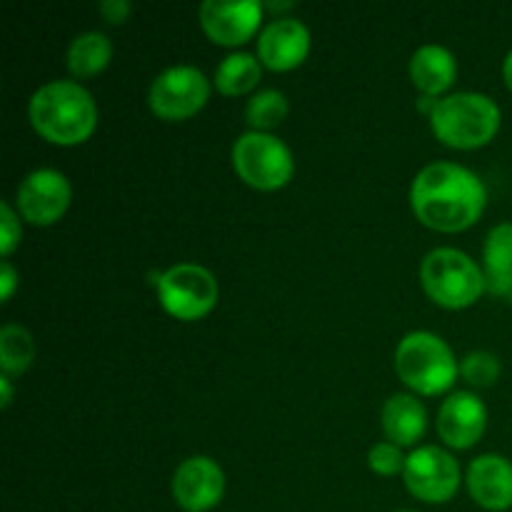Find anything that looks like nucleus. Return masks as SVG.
<instances>
[{"label":"nucleus","mask_w":512,"mask_h":512,"mask_svg":"<svg viewBox=\"0 0 512 512\" xmlns=\"http://www.w3.org/2000/svg\"><path fill=\"white\" fill-rule=\"evenodd\" d=\"M20 238H23V228H20V213L3 200L0 203V253L8 260L13 255V250L20 245Z\"/></svg>","instance_id":"nucleus-25"},{"label":"nucleus","mask_w":512,"mask_h":512,"mask_svg":"<svg viewBox=\"0 0 512 512\" xmlns=\"http://www.w3.org/2000/svg\"><path fill=\"white\" fill-rule=\"evenodd\" d=\"M208 100L210 80L193 65H173L163 70L148 90V105L153 115L168 123L193 118L208 105Z\"/></svg>","instance_id":"nucleus-8"},{"label":"nucleus","mask_w":512,"mask_h":512,"mask_svg":"<svg viewBox=\"0 0 512 512\" xmlns=\"http://www.w3.org/2000/svg\"><path fill=\"white\" fill-rule=\"evenodd\" d=\"M73 188L60 170L38 168L25 175L15 193V210L35 228L55 225L70 208Z\"/></svg>","instance_id":"nucleus-10"},{"label":"nucleus","mask_w":512,"mask_h":512,"mask_svg":"<svg viewBox=\"0 0 512 512\" xmlns=\"http://www.w3.org/2000/svg\"><path fill=\"white\" fill-rule=\"evenodd\" d=\"M173 500L185 512H208L223 500L225 473L208 455L183 460L173 473Z\"/></svg>","instance_id":"nucleus-12"},{"label":"nucleus","mask_w":512,"mask_h":512,"mask_svg":"<svg viewBox=\"0 0 512 512\" xmlns=\"http://www.w3.org/2000/svg\"><path fill=\"white\" fill-rule=\"evenodd\" d=\"M483 273L490 293L512 300V223H498L485 235Z\"/></svg>","instance_id":"nucleus-18"},{"label":"nucleus","mask_w":512,"mask_h":512,"mask_svg":"<svg viewBox=\"0 0 512 512\" xmlns=\"http://www.w3.org/2000/svg\"><path fill=\"white\" fill-rule=\"evenodd\" d=\"M130 13H133V5L128 0H105V3H100V15L113 25L125 23Z\"/></svg>","instance_id":"nucleus-26"},{"label":"nucleus","mask_w":512,"mask_h":512,"mask_svg":"<svg viewBox=\"0 0 512 512\" xmlns=\"http://www.w3.org/2000/svg\"><path fill=\"white\" fill-rule=\"evenodd\" d=\"M28 118L40 138L73 148L90 140L98 128V105L75 80H50L30 95Z\"/></svg>","instance_id":"nucleus-2"},{"label":"nucleus","mask_w":512,"mask_h":512,"mask_svg":"<svg viewBox=\"0 0 512 512\" xmlns=\"http://www.w3.org/2000/svg\"><path fill=\"white\" fill-rule=\"evenodd\" d=\"M500 373H503L500 358L488 350H473L460 360V375L473 388H493L500 380Z\"/></svg>","instance_id":"nucleus-23"},{"label":"nucleus","mask_w":512,"mask_h":512,"mask_svg":"<svg viewBox=\"0 0 512 512\" xmlns=\"http://www.w3.org/2000/svg\"><path fill=\"white\" fill-rule=\"evenodd\" d=\"M0 390H3V410H8L13 403V385H10L8 375H0Z\"/></svg>","instance_id":"nucleus-28"},{"label":"nucleus","mask_w":512,"mask_h":512,"mask_svg":"<svg viewBox=\"0 0 512 512\" xmlns=\"http://www.w3.org/2000/svg\"><path fill=\"white\" fill-rule=\"evenodd\" d=\"M398 512H415V510H398Z\"/></svg>","instance_id":"nucleus-30"},{"label":"nucleus","mask_w":512,"mask_h":512,"mask_svg":"<svg viewBox=\"0 0 512 512\" xmlns=\"http://www.w3.org/2000/svg\"><path fill=\"white\" fill-rule=\"evenodd\" d=\"M310 53V30L298 18H275L260 30L258 60L273 73L300 68Z\"/></svg>","instance_id":"nucleus-13"},{"label":"nucleus","mask_w":512,"mask_h":512,"mask_svg":"<svg viewBox=\"0 0 512 512\" xmlns=\"http://www.w3.org/2000/svg\"><path fill=\"white\" fill-rule=\"evenodd\" d=\"M233 170L245 185L263 193L285 188L293 180L295 160L288 145L270 133H248L240 135L230 150Z\"/></svg>","instance_id":"nucleus-6"},{"label":"nucleus","mask_w":512,"mask_h":512,"mask_svg":"<svg viewBox=\"0 0 512 512\" xmlns=\"http://www.w3.org/2000/svg\"><path fill=\"white\" fill-rule=\"evenodd\" d=\"M420 285L435 305L445 310H465L488 290L480 265L458 248H435L420 263Z\"/></svg>","instance_id":"nucleus-5"},{"label":"nucleus","mask_w":512,"mask_h":512,"mask_svg":"<svg viewBox=\"0 0 512 512\" xmlns=\"http://www.w3.org/2000/svg\"><path fill=\"white\" fill-rule=\"evenodd\" d=\"M35 360L33 335L23 325L8 323L0 330V370L3 375H23Z\"/></svg>","instance_id":"nucleus-21"},{"label":"nucleus","mask_w":512,"mask_h":512,"mask_svg":"<svg viewBox=\"0 0 512 512\" xmlns=\"http://www.w3.org/2000/svg\"><path fill=\"white\" fill-rule=\"evenodd\" d=\"M503 113L485 93H453L440 98L430 113V128L443 145L455 150H478L493 143Z\"/></svg>","instance_id":"nucleus-3"},{"label":"nucleus","mask_w":512,"mask_h":512,"mask_svg":"<svg viewBox=\"0 0 512 512\" xmlns=\"http://www.w3.org/2000/svg\"><path fill=\"white\" fill-rule=\"evenodd\" d=\"M395 373L413 393L433 398L453 388L460 375V363L440 335L415 330L395 348Z\"/></svg>","instance_id":"nucleus-4"},{"label":"nucleus","mask_w":512,"mask_h":512,"mask_svg":"<svg viewBox=\"0 0 512 512\" xmlns=\"http://www.w3.org/2000/svg\"><path fill=\"white\" fill-rule=\"evenodd\" d=\"M468 493L475 503L488 512H505L512 508V463L505 455L485 453L470 463Z\"/></svg>","instance_id":"nucleus-15"},{"label":"nucleus","mask_w":512,"mask_h":512,"mask_svg":"<svg viewBox=\"0 0 512 512\" xmlns=\"http://www.w3.org/2000/svg\"><path fill=\"white\" fill-rule=\"evenodd\" d=\"M405 463H408V458L403 455V448L390 443V440H380V443H375L368 453L370 470H373L375 475H380V478H393V475L403 473Z\"/></svg>","instance_id":"nucleus-24"},{"label":"nucleus","mask_w":512,"mask_h":512,"mask_svg":"<svg viewBox=\"0 0 512 512\" xmlns=\"http://www.w3.org/2000/svg\"><path fill=\"white\" fill-rule=\"evenodd\" d=\"M113 60V43L105 33L88 30L78 35L68 48V70L73 78L85 80L100 75Z\"/></svg>","instance_id":"nucleus-19"},{"label":"nucleus","mask_w":512,"mask_h":512,"mask_svg":"<svg viewBox=\"0 0 512 512\" xmlns=\"http://www.w3.org/2000/svg\"><path fill=\"white\" fill-rule=\"evenodd\" d=\"M263 78V63L250 53H230L215 70L213 85L220 95L240 98L258 88Z\"/></svg>","instance_id":"nucleus-20"},{"label":"nucleus","mask_w":512,"mask_h":512,"mask_svg":"<svg viewBox=\"0 0 512 512\" xmlns=\"http://www.w3.org/2000/svg\"><path fill=\"white\" fill-rule=\"evenodd\" d=\"M410 495L428 505H443L460 490V465L438 445H420L408 455L403 470Z\"/></svg>","instance_id":"nucleus-9"},{"label":"nucleus","mask_w":512,"mask_h":512,"mask_svg":"<svg viewBox=\"0 0 512 512\" xmlns=\"http://www.w3.org/2000/svg\"><path fill=\"white\" fill-rule=\"evenodd\" d=\"M18 280V270L10 265V260H3V265H0V293H3V303H8L13 298L15 288H18Z\"/></svg>","instance_id":"nucleus-27"},{"label":"nucleus","mask_w":512,"mask_h":512,"mask_svg":"<svg viewBox=\"0 0 512 512\" xmlns=\"http://www.w3.org/2000/svg\"><path fill=\"white\" fill-rule=\"evenodd\" d=\"M380 423H383L390 443L400 445V448H413L428 430V410L415 395L398 393L385 400Z\"/></svg>","instance_id":"nucleus-17"},{"label":"nucleus","mask_w":512,"mask_h":512,"mask_svg":"<svg viewBox=\"0 0 512 512\" xmlns=\"http://www.w3.org/2000/svg\"><path fill=\"white\" fill-rule=\"evenodd\" d=\"M290 113V103L280 90H260L245 105V123L255 133H270L285 123Z\"/></svg>","instance_id":"nucleus-22"},{"label":"nucleus","mask_w":512,"mask_h":512,"mask_svg":"<svg viewBox=\"0 0 512 512\" xmlns=\"http://www.w3.org/2000/svg\"><path fill=\"white\" fill-rule=\"evenodd\" d=\"M488 188L478 173L458 163H430L410 185L415 218L438 233H463L485 213Z\"/></svg>","instance_id":"nucleus-1"},{"label":"nucleus","mask_w":512,"mask_h":512,"mask_svg":"<svg viewBox=\"0 0 512 512\" xmlns=\"http://www.w3.org/2000/svg\"><path fill=\"white\" fill-rule=\"evenodd\" d=\"M158 300L165 313L183 323L205 318L218 305L220 288L215 275L198 263H180L160 273Z\"/></svg>","instance_id":"nucleus-7"},{"label":"nucleus","mask_w":512,"mask_h":512,"mask_svg":"<svg viewBox=\"0 0 512 512\" xmlns=\"http://www.w3.org/2000/svg\"><path fill=\"white\" fill-rule=\"evenodd\" d=\"M503 78H505V85H508V90L512 93V50L508 55H505V63H503Z\"/></svg>","instance_id":"nucleus-29"},{"label":"nucleus","mask_w":512,"mask_h":512,"mask_svg":"<svg viewBox=\"0 0 512 512\" xmlns=\"http://www.w3.org/2000/svg\"><path fill=\"white\" fill-rule=\"evenodd\" d=\"M458 78V60L443 45H420L410 58V80L425 98H440Z\"/></svg>","instance_id":"nucleus-16"},{"label":"nucleus","mask_w":512,"mask_h":512,"mask_svg":"<svg viewBox=\"0 0 512 512\" xmlns=\"http://www.w3.org/2000/svg\"><path fill=\"white\" fill-rule=\"evenodd\" d=\"M488 428V408L475 393L460 390L443 400L438 410V435L448 448L470 450Z\"/></svg>","instance_id":"nucleus-14"},{"label":"nucleus","mask_w":512,"mask_h":512,"mask_svg":"<svg viewBox=\"0 0 512 512\" xmlns=\"http://www.w3.org/2000/svg\"><path fill=\"white\" fill-rule=\"evenodd\" d=\"M263 10L265 5L258 0H240V3L205 0L198 10L200 28L208 35L210 43L223 45V48H238L260 30Z\"/></svg>","instance_id":"nucleus-11"}]
</instances>
